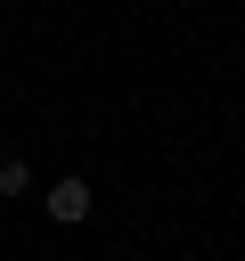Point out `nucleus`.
I'll use <instances>...</instances> for the list:
<instances>
[{
	"instance_id": "f257e3e1",
	"label": "nucleus",
	"mask_w": 245,
	"mask_h": 261,
	"mask_svg": "<svg viewBox=\"0 0 245 261\" xmlns=\"http://www.w3.org/2000/svg\"><path fill=\"white\" fill-rule=\"evenodd\" d=\"M49 220H57V228L90 220V188H82V179H57V188H49Z\"/></svg>"
},
{
	"instance_id": "f03ea898",
	"label": "nucleus",
	"mask_w": 245,
	"mask_h": 261,
	"mask_svg": "<svg viewBox=\"0 0 245 261\" xmlns=\"http://www.w3.org/2000/svg\"><path fill=\"white\" fill-rule=\"evenodd\" d=\"M33 188V171H24V155H0V196H24Z\"/></svg>"
}]
</instances>
